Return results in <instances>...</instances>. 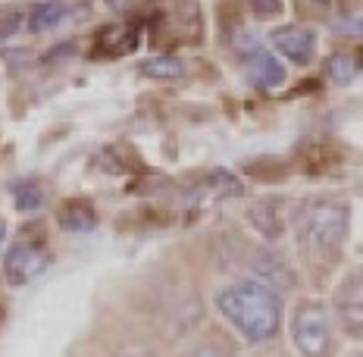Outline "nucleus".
Returning a JSON list of instances; mask_svg holds the SVG:
<instances>
[{
  "mask_svg": "<svg viewBox=\"0 0 363 357\" xmlns=\"http://www.w3.org/2000/svg\"><path fill=\"white\" fill-rule=\"evenodd\" d=\"M247 72L260 88H279L285 82V66L260 44H251L247 50Z\"/></svg>",
  "mask_w": 363,
  "mask_h": 357,
  "instance_id": "nucleus-8",
  "label": "nucleus"
},
{
  "mask_svg": "<svg viewBox=\"0 0 363 357\" xmlns=\"http://www.w3.org/2000/svg\"><path fill=\"white\" fill-rule=\"evenodd\" d=\"M216 310L251 345H263V341L276 339L279 326H282V298L272 288L254 282V279L225 285L223 292H216Z\"/></svg>",
  "mask_w": 363,
  "mask_h": 357,
  "instance_id": "nucleus-1",
  "label": "nucleus"
},
{
  "mask_svg": "<svg viewBox=\"0 0 363 357\" xmlns=\"http://www.w3.org/2000/svg\"><path fill=\"white\" fill-rule=\"evenodd\" d=\"M13 201H16V207H19V210L32 214V210L41 207L44 192L35 185V182H22V185H16V192H13Z\"/></svg>",
  "mask_w": 363,
  "mask_h": 357,
  "instance_id": "nucleus-14",
  "label": "nucleus"
},
{
  "mask_svg": "<svg viewBox=\"0 0 363 357\" xmlns=\"http://www.w3.org/2000/svg\"><path fill=\"white\" fill-rule=\"evenodd\" d=\"M107 6L113 13H125V10H132L135 6V0H107Z\"/></svg>",
  "mask_w": 363,
  "mask_h": 357,
  "instance_id": "nucleus-17",
  "label": "nucleus"
},
{
  "mask_svg": "<svg viewBox=\"0 0 363 357\" xmlns=\"http://www.w3.org/2000/svg\"><path fill=\"white\" fill-rule=\"evenodd\" d=\"M304 4L310 6V10H316V13H329L332 10V0H304Z\"/></svg>",
  "mask_w": 363,
  "mask_h": 357,
  "instance_id": "nucleus-18",
  "label": "nucleus"
},
{
  "mask_svg": "<svg viewBox=\"0 0 363 357\" xmlns=\"http://www.w3.org/2000/svg\"><path fill=\"white\" fill-rule=\"evenodd\" d=\"M251 10H254V16H260V19L279 16V13H282V0H251Z\"/></svg>",
  "mask_w": 363,
  "mask_h": 357,
  "instance_id": "nucleus-16",
  "label": "nucleus"
},
{
  "mask_svg": "<svg viewBox=\"0 0 363 357\" xmlns=\"http://www.w3.org/2000/svg\"><path fill=\"white\" fill-rule=\"evenodd\" d=\"M57 223L63 226L66 232L82 235V232H91L97 226V214H94V207H91L85 197H72V201H66L63 207H60Z\"/></svg>",
  "mask_w": 363,
  "mask_h": 357,
  "instance_id": "nucleus-10",
  "label": "nucleus"
},
{
  "mask_svg": "<svg viewBox=\"0 0 363 357\" xmlns=\"http://www.w3.org/2000/svg\"><path fill=\"white\" fill-rule=\"evenodd\" d=\"M66 16H69V6L63 4V0H44V4H38L28 10V32H50V28H57L60 22H63Z\"/></svg>",
  "mask_w": 363,
  "mask_h": 357,
  "instance_id": "nucleus-11",
  "label": "nucleus"
},
{
  "mask_svg": "<svg viewBox=\"0 0 363 357\" xmlns=\"http://www.w3.org/2000/svg\"><path fill=\"white\" fill-rule=\"evenodd\" d=\"M141 72L150 75V79H179V75L185 72V66H182V60H179V57H172V54H160V57H150V60H145Z\"/></svg>",
  "mask_w": 363,
  "mask_h": 357,
  "instance_id": "nucleus-13",
  "label": "nucleus"
},
{
  "mask_svg": "<svg viewBox=\"0 0 363 357\" xmlns=\"http://www.w3.org/2000/svg\"><path fill=\"white\" fill-rule=\"evenodd\" d=\"M50 263V248L44 245V238H38L28 229H22V235L6 248L4 257V276L10 285H26Z\"/></svg>",
  "mask_w": 363,
  "mask_h": 357,
  "instance_id": "nucleus-4",
  "label": "nucleus"
},
{
  "mask_svg": "<svg viewBox=\"0 0 363 357\" xmlns=\"http://www.w3.org/2000/svg\"><path fill=\"white\" fill-rule=\"evenodd\" d=\"M335 317L342 323V329L347 336L360 339V317H363V307H360V270H354L351 276L342 282V288L335 292Z\"/></svg>",
  "mask_w": 363,
  "mask_h": 357,
  "instance_id": "nucleus-6",
  "label": "nucleus"
},
{
  "mask_svg": "<svg viewBox=\"0 0 363 357\" xmlns=\"http://www.w3.org/2000/svg\"><path fill=\"white\" fill-rule=\"evenodd\" d=\"M210 182L216 185L219 194H241V192H245V185H241V182L232 176V172H223V170H216L213 176H210Z\"/></svg>",
  "mask_w": 363,
  "mask_h": 357,
  "instance_id": "nucleus-15",
  "label": "nucleus"
},
{
  "mask_svg": "<svg viewBox=\"0 0 363 357\" xmlns=\"http://www.w3.org/2000/svg\"><path fill=\"white\" fill-rule=\"evenodd\" d=\"M4 238H6V219L0 216V241H4Z\"/></svg>",
  "mask_w": 363,
  "mask_h": 357,
  "instance_id": "nucleus-19",
  "label": "nucleus"
},
{
  "mask_svg": "<svg viewBox=\"0 0 363 357\" xmlns=\"http://www.w3.org/2000/svg\"><path fill=\"white\" fill-rule=\"evenodd\" d=\"M269 44L282 57H289L291 63L307 66L316 54V32L307 26H282V28H272Z\"/></svg>",
  "mask_w": 363,
  "mask_h": 357,
  "instance_id": "nucleus-5",
  "label": "nucleus"
},
{
  "mask_svg": "<svg viewBox=\"0 0 363 357\" xmlns=\"http://www.w3.org/2000/svg\"><path fill=\"white\" fill-rule=\"evenodd\" d=\"M326 75L335 85H351V82H357L360 75V60L357 54H345V50H338V54H332L326 60Z\"/></svg>",
  "mask_w": 363,
  "mask_h": 357,
  "instance_id": "nucleus-12",
  "label": "nucleus"
},
{
  "mask_svg": "<svg viewBox=\"0 0 363 357\" xmlns=\"http://www.w3.org/2000/svg\"><path fill=\"white\" fill-rule=\"evenodd\" d=\"M294 238L313 257H335L347 238L351 207L335 197H307L291 214Z\"/></svg>",
  "mask_w": 363,
  "mask_h": 357,
  "instance_id": "nucleus-2",
  "label": "nucleus"
},
{
  "mask_svg": "<svg viewBox=\"0 0 363 357\" xmlns=\"http://www.w3.org/2000/svg\"><path fill=\"white\" fill-rule=\"evenodd\" d=\"M291 341L304 357H329L332 326L323 301H301L291 314Z\"/></svg>",
  "mask_w": 363,
  "mask_h": 357,
  "instance_id": "nucleus-3",
  "label": "nucleus"
},
{
  "mask_svg": "<svg viewBox=\"0 0 363 357\" xmlns=\"http://www.w3.org/2000/svg\"><path fill=\"white\" fill-rule=\"evenodd\" d=\"M138 48V32L135 26H107L97 32V50L104 57H125Z\"/></svg>",
  "mask_w": 363,
  "mask_h": 357,
  "instance_id": "nucleus-9",
  "label": "nucleus"
},
{
  "mask_svg": "<svg viewBox=\"0 0 363 357\" xmlns=\"http://www.w3.org/2000/svg\"><path fill=\"white\" fill-rule=\"evenodd\" d=\"M251 273H254V282L272 288V292H289L294 285V273L291 267L282 260V257L269 254V251H263V254H257L251 260Z\"/></svg>",
  "mask_w": 363,
  "mask_h": 357,
  "instance_id": "nucleus-7",
  "label": "nucleus"
},
{
  "mask_svg": "<svg viewBox=\"0 0 363 357\" xmlns=\"http://www.w3.org/2000/svg\"><path fill=\"white\" fill-rule=\"evenodd\" d=\"M119 357H157V354H150V351H138V354H119Z\"/></svg>",
  "mask_w": 363,
  "mask_h": 357,
  "instance_id": "nucleus-20",
  "label": "nucleus"
}]
</instances>
